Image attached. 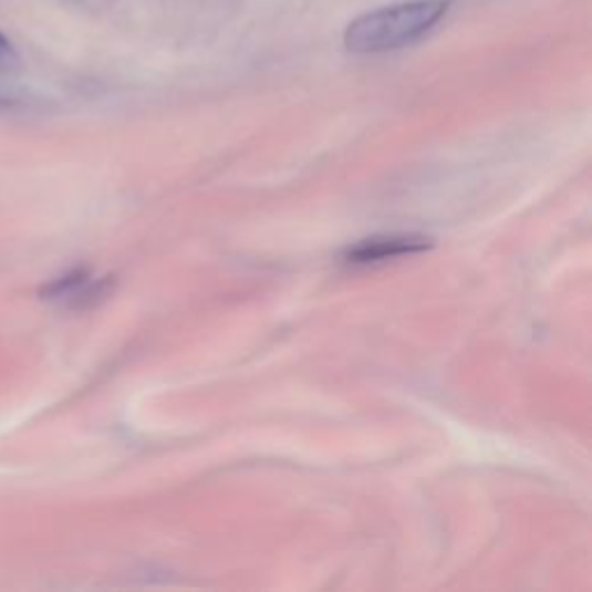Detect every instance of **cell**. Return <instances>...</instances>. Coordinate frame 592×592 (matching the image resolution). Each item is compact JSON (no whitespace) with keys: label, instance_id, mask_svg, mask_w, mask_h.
I'll list each match as a JSON object with an SVG mask.
<instances>
[{"label":"cell","instance_id":"cell-1","mask_svg":"<svg viewBox=\"0 0 592 592\" xmlns=\"http://www.w3.org/2000/svg\"><path fill=\"white\" fill-rule=\"evenodd\" d=\"M451 0H409L380 8L352 21L345 31V46L354 54H380L417 42L440 21Z\"/></svg>","mask_w":592,"mask_h":592},{"label":"cell","instance_id":"cell-2","mask_svg":"<svg viewBox=\"0 0 592 592\" xmlns=\"http://www.w3.org/2000/svg\"><path fill=\"white\" fill-rule=\"evenodd\" d=\"M433 246L430 239L422 235H392V237H373L359 241L356 246L347 248L343 260L352 267H371L382 264L390 260H398V257H409L424 252Z\"/></svg>","mask_w":592,"mask_h":592},{"label":"cell","instance_id":"cell-3","mask_svg":"<svg viewBox=\"0 0 592 592\" xmlns=\"http://www.w3.org/2000/svg\"><path fill=\"white\" fill-rule=\"evenodd\" d=\"M110 278H93L89 269H74L56 280H51L42 290V297L67 308H84L105 299L110 294Z\"/></svg>","mask_w":592,"mask_h":592}]
</instances>
